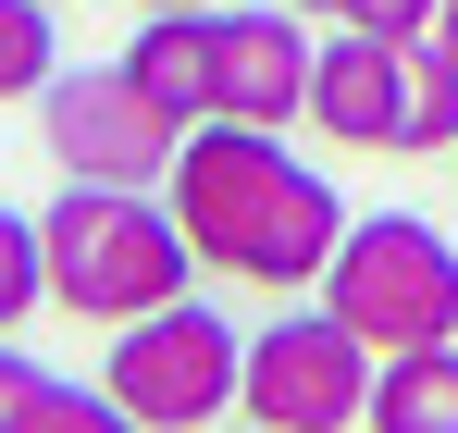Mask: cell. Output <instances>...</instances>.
<instances>
[{
    "mask_svg": "<svg viewBox=\"0 0 458 433\" xmlns=\"http://www.w3.org/2000/svg\"><path fill=\"white\" fill-rule=\"evenodd\" d=\"M310 74H322V50H310V13H285V0H248V13H224V112L211 124H310Z\"/></svg>",
    "mask_w": 458,
    "mask_h": 433,
    "instance_id": "obj_7",
    "label": "cell"
},
{
    "mask_svg": "<svg viewBox=\"0 0 458 433\" xmlns=\"http://www.w3.org/2000/svg\"><path fill=\"white\" fill-rule=\"evenodd\" d=\"M63 74V38H50V0H0V99H38Z\"/></svg>",
    "mask_w": 458,
    "mask_h": 433,
    "instance_id": "obj_12",
    "label": "cell"
},
{
    "mask_svg": "<svg viewBox=\"0 0 458 433\" xmlns=\"http://www.w3.org/2000/svg\"><path fill=\"white\" fill-rule=\"evenodd\" d=\"M149 13H224V0H149Z\"/></svg>",
    "mask_w": 458,
    "mask_h": 433,
    "instance_id": "obj_18",
    "label": "cell"
},
{
    "mask_svg": "<svg viewBox=\"0 0 458 433\" xmlns=\"http://www.w3.org/2000/svg\"><path fill=\"white\" fill-rule=\"evenodd\" d=\"M25 384H38V360H13V347H0V433H13V409H25Z\"/></svg>",
    "mask_w": 458,
    "mask_h": 433,
    "instance_id": "obj_16",
    "label": "cell"
},
{
    "mask_svg": "<svg viewBox=\"0 0 458 433\" xmlns=\"http://www.w3.org/2000/svg\"><path fill=\"white\" fill-rule=\"evenodd\" d=\"M50 13H63V0H50Z\"/></svg>",
    "mask_w": 458,
    "mask_h": 433,
    "instance_id": "obj_21",
    "label": "cell"
},
{
    "mask_svg": "<svg viewBox=\"0 0 458 433\" xmlns=\"http://www.w3.org/2000/svg\"><path fill=\"white\" fill-rule=\"evenodd\" d=\"M149 433H224V409L248 396V335H235L211 297H174L149 322L112 335V371H99Z\"/></svg>",
    "mask_w": 458,
    "mask_h": 433,
    "instance_id": "obj_4",
    "label": "cell"
},
{
    "mask_svg": "<svg viewBox=\"0 0 458 433\" xmlns=\"http://www.w3.org/2000/svg\"><path fill=\"white\" fill-rule=\"evenodd\" d=\"M434 50H446V63H458V0H446V13H434Z\"/></svg>",
    "mask_w": 458,
    "mask_h": 433,
    "instance_id": "obj_17",
    "label": "cell"
},
{
    "mask_svg": "<svg viewBox=\"0 0 458 433\" xmlns=\"http://www.w3.org/2000/svg\"><path fill=\"white\" fill-rule=\"evenodd\" d=\"M360 433H458V347H396L372 371V421Z\"/></svg>",
    "mask_w": 458,
    "mask_h": 433,
    "instance_id": "obj_10",
    "label": "cell"
},
{
    "mask_svg": "<svg viewBox=\"0 0 458 433\" xmlns=\"http://www.w3.org/2000/svg\"><path fill=\"white\" fill-rule=\"evenodd\" d=\"M310 124H322V149H409V50L335 25L322 74H310Z\"/></svg>",
    "mask_w": 458,
    "mask_h": 433,
    "instance_id": "obj_8",
    "label": "cell"
},
{
    "mask_svg": "<svg viewBox=\"0 0 458 433\" xmlns=\"http://www.w3.org/2000/svg\"><path fill=\"white\" fill-rule=\"evenodd\" d=\"M161 199H174V223H186L199 273H224V285H273V297L322 285L335 248H347V223H360L298 149L273 137V124H199V137L174 149Z\"/></svg>",
    "mask_w": 458,
    "mask_h": 433,
    "instance_id": "obj_1",
    "label": "cell"
},
{
    "mask_svg": "<svg viewBox=\"0 0 458 433\" xmlns=\"http://www.w3.org/2000/svg\"><path fill=\"white\" fill-rule=\"evenodd\" d=\"M38 137H50V161L87 174V186H161L174 149H186V124H174L124 63H63L38 87Z\"/></svg>",
    "mask_w": 458,
    "mask_h": 433,
    "instance_id": "obj_6",
    "label": "cell"
},
{
    "mask_svg": "<svg viewBox=\"0 0 458 433\" xmlns=\"http://www.w3.org/2000/svg\"><path fill=\"white\" fill-rule=\"evenodd\" d=\"M285 13H335V0H285Z\"/></svg>",
    "mask_w": 458,
    "mask_h": 433,
    "instance_id": "obj_19",
    "label": "cell"
},
{
    "mask_svg": "<svg viewBox=\"0 0 458 433\" xmlns=\"http://www.w3.org/2000/svg\"><path fill=\"white\" fill-rule=\"evenodd\" d=\"M409 149H458V63L434 38L409 50Z\"/></svg>",
    "mask_w": 458,
    "mask_h": 433,
    "instance_id": "obj_14",
    "label": "cell"
},
{
    "mask_svg": "<svg viewBox=\"0 0 458 433\" xmlns=\"http://www.w3.org/2000/svg\"><path fill=\"white\" fill-rule=\"evenodd\" d=\"M434 13H446V0H335V25H360V38H396V50H421V38H434Z\"/></svg>",
    "mask_w": 458,
    "mask_h": 433,
    "instance_id": "obj_15",
    "label": "cell"
},
{
    "mask_svg": "<svg viewBox=\"0 0 458 433\" xmlns=\"http://www.w3.org/2000/svg\"><path fill=\"white\" fill-rule=\"evenodd\" d=\"M13 433H149L112 384H63V371H38L25 384V409H13Z\"/></svg>",
    "mask_w": 458,
    "mask_h": 433,
    "instance_id": "obj_11",
    "label": "cell"
},
{
    "mask_svg": "<svg viewBox=\"0 0 458 433\" xmlns=\"http://www.w3.org/2000/svg\"><path fill=\"white\" fill-rule=\"evenodd\" d=\"M372 347L335 322V310H273L248 335V396L235 421H273V433H360L372 421Z\"/></svg>",
    "mask_w": 458,
    "mask_h": 433,
    "instance_id": "obj_5",
    "label": "cell"
},
{
    "mask_svg": "<svg viewBox=\"0 0 458 433\" xmlns=\"http://www.w3.org/2000/svg\"><path fill=\"white\" fill-rule=\"evenodd\" d=\"M38 235H50V310H75L99 335L199 297V248H186V223H174L161 186H87V174H63V199L38 211Z\"/></svg>",
    "mask_w": 458,
    "mask_h": 433,
    "instance_id": "obj_2",
    "label": "cell"
},
{
    "mask_svg": "<svg viewBox=\"0 0 458 433\" xmlns=\"http://www.w3.org/2000/svg\"><path fill=\"white\" fill-rule=\"evenodd\" d=\"M235 433H273V421H235Z\"/></svg>",
    "mask_w": 458,
    "mask_h": 433,
    "instance_id": "obj_20",
    "label": "cell"
},
{
    "mask_svg": "<svg viewBox=\"0 0 458 433\" xmlns=\"http://www.w3.org/2000/svg\"><path fill=\"white\" fill-rule=\"evenodd\" d=\"M124 74H137L161 112L199 137V124L224 112V13H149V25H137V50H124Z\"/></svg>",
    "mask_w": 458,
    "mask_h": 433,
    "instance_id": "obj_9",
    "label": "cell"
},
{
    "mask_svg": "<svg viewBox=\"0 0 458 433\" xmlns=\"http://www.w3.org/2000/svg\"><path fill=\"white\" fill-rule=\"evenodd\" d=\"M446 161H458V149H446Z\"/></svg>",
    "mask_w": 458,
    "mask_h": 433,
    "instance_id": "obj_22",
    "label": "cell"
},
{
    "mask_svg": "<svg viewBox=\"0 0 458 433\" xmlns=\"http://www.w3.org/2000/svg\"><path fill=\"white\" fill-rule=\"evenodd\" d=\"M322 310H335L372 360H396V347H458V248L421 211H360L347 248H335V273H322Z\"/></svg>",
    "mask_w": 458,
    "mask_h": 433,
    "instance_id": "obj_3",
    "label": "cell"
},
{
    "mask_svg": "<svg viewBox=\"0 0 458 433\" xmlns=\"http://www.w3.org/2000/svg\"><path fill=\"white\" fill-rule=\"evenodd\" d=\"M38 297H50V235H38V211H0V335H13Z\"/></svg>",
    "mask_w": 458,
    "mask_h": 433,
    "instance_id": "obj_13",
    "label": "cell"
}]
</instances>
